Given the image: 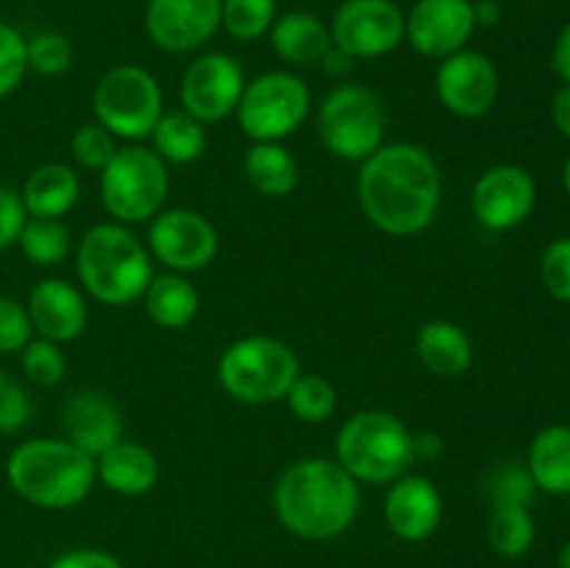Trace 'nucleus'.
Masks as SVG:
<instances>
[{"label":"nucleus","instance_id":"36","mask_svg":"<svg viewBox=\"0 0 570 568\" xmlns=\"http://www.w3.org/2000/svg\"><path fill=\"white\" fill-rule=\"evenodd\" d=\"M117 148H120L117 139L111 137L98 120L78 126L70 139L72 159H76L83 170H92V173L104 170V167L111 161V156L117 154Z\"/></svg>","mask_w":570,"mask_h":568},{"label":"nucleus","instance_id":"22","mask_svg":"<svg viewBox=\"0 0 570 568\" xmlns=\"http://www.w3.org/2000/svg\"><path fill=\"white\" fill-rule=\"evenodd\" d=\"M271 45L282 61L293 67L321 65L334 45L332 28L312 11H284L271 28Z\"/></svg>","mask_w":570,"mask_h":568},{"label":"nucleus","instance_id":"9","mask_svg":"<svg viewBox=\"0 0 570 568\" xmlns=\"http://www.w3.org/2000/svg\"><path fill=\"white\" fill-rule=\"evenodd\" d=\"M95 120L115 139L142 143L165 115V92L150 70L117 65L100 76L92 92Z\"/></svg>","mask_w":570,"mask_h":568},{"label":"nucleus","instance_id":"19","mask_svg":"<svg viewBox=\"0 0 570 568\" xmlns=\"http://www.w3.org/2000/svg\"><path fill=\"white\" fill-rule=\"evenodd\" d=\"M26 312L33 334L45 340H53L59 345L81 337L89 321L83 290L65 282V278H42L28 293Z\"/></svg>","mask_w":570,"mask_h":568},{"label":"nucleus","instance_id":"27","mask_svg":"<svg viewBox=\"0 0 570 568\" xmlns=\"http://www.w3.org/2000/svg\"><path fill=\"white\" fill-rule=\"evenodd\" d=\"M243 167L250 187L265 198H287L301 182L298 161L282 143H254Z\"/></svg>","mask_w":570,"mask_h":568},{"label":"nucleus","instance_id":"48","mask_svg":"<svg viewBox=\"0 0 570 568\" xmlns=\"http://www.w3.org/2000/svg\"><path fill=\"white\" fill-rule=\"evenodd\" d=\"M560 568H570V540L562 546V551H560Z\"/></svg>","mask_w":570,"mask_h":568},{"label":"nucleus","instance_id":"4","mask_svg":"<svg viewBox=\"0 0 570 568\" xmlns=\"http://www.w3.org/2000/svg\"><path fill=\"white\" fill-rule=\"evenodd\" d=\"M148 245L122 223H98L76 248V276L83 293L106 306H128L148 290L154 273Z\"/></svg>","mask_w":570,"mask_h":568},{"label":"nucleus","instance_id":"37","mask_svg":"<svg viewBox=\"0 0 570 568\" xmlns=\"http://www.w3.org/2000/svg\"><path fill=\"white\" fill-rule=\"evenodd\" d=\"M28 76V39L0 20V100L17 92Z\"/></svg>","mask_w":570,"mask_h":568},{"label":"nucleus","instance_id":"38","mask_svg":"<svg viewBox=\"0 0 570 568\" xmlns=\"http://www.w3.org/2000/svg\"><path fill=\"white\" fill-rule=\"evenodd\" d=\"M540 282L551 298L570 304V237H557L540 256Z\"/></svg>","mask_w":570,"mask_h":568},{"label":"nucleus","instance_id":"26","mask_svg":"<svg viewBox=\"0 0 570 568\" xmlns=\"http://www.w3.org/2000/svg\"><path fill=\"white\" fill-rule=\"evenodd\" d=\"M145 312L161 329H184L195 321L200 310V295L184 273H159L150 278L142 295Z\"/></svg>","mask_w":570,"mask_h":568},{"label":"nucleus","instance_id":"44","mask_svg":"<svg viewBox=\"0 0 570 568\" xmlns=\"http://www.w3.org/2000/svg\"><path fill=\"white\" fill-rule=\"evenodd\" d=\"M551 123L562 137L570 139V84H562L551 98Z\"/></svg>","mask_w":570,"mask_h":568},{"label":"nucleus","instance_id":"42","mask_svg":"<svg viewBox=\"0 0 570 568\" xmlns=\"http://www.w3.org/2000/svg\"><path fill=\"white\" fill-rule=\"evenodd\" d=\"M48 568H126L104 549H70L50 560Z\"/></svg>","mask_w":570,"mask_h":568},{"label":"nucleus","instance_id":"11","mask_svg":"<svg viewBox=\"0 0 570 568\" xmlns=\"http://www.w3.org/2000/svg\"><path fill=\"white\" fill-rule=\"evenodd\" d=\"M148 251L173 273L204 271L220 251L215 223L195 209H161L150 221Z\"/></svg>","mask_w":570,"mask_h":568},{"label":"nucleus","instance_id":"10","mask_svg":"<svg viewBox=\"0 0 570 568\" xmlns=\"http://www.w3.org/2000/svg\"><path fill=\"white\" fill-rule=\"evenodd\" d=\"M312 111V92L301 76L271 70L245 81L237 104V123L254 143H282L293 137Z\"/></svg>","mask_w":570,"mask_h":568},{"label":"nucleus","instance_id":"41","mask_svg":"<svg viewBox=\"0 0 570 568\" xmlns=\"http://www.w3.org/2000/svg\"><path fill=\"white\" fill-rule=\"evenodd\" d=\"M26 221L28 215L26 206H22L20 193L6 187V184H0V251L17 245V237H20Z\"/></svg>","mask_w":570,"mask_h":568},{"label":"nucleus","instance_id":"16","mask_svg":"<svg viewBox=\"0 0 570 568\" xmlns=\"http://www.w3.org/2000/svg\"><path fill=\"white\" fill-rule=\"evenodd\" d=\"M476 31L473 0H417L404 14V42L426 59L465 50Z\"/></svg>","mask_w":570,"mask_h":568},{"label":"nucleus","instance_id":"24","mask_svg":"<svg viewBox=\"0 0 570 568\" xmlns=\"http://www.w3.org/2000/svg\"><path fill=\"white\" fill-rule=\"evenodd\" d=\"M78 195H81V178L61 161L39 165L20 189L28 217H53V221H61L78 204Z\"/></svg>","mask_w":570,"mask_h":568},{"label":"nucleus","instance_id":"8","mask_svg":"<svg viewBox=\"0 0 570 568\" xmlns=\"http://www.w3.org/2000/svg\"><path fill=\"white\" fill-rule=\"evenodd\" d=\"M317 134L328 154L362 165L384 145L387 106L365 84H337L317 106Z\"/></svg>","mask_w":570,"mask_h":568},{"label":"nucleus","instance_id":"21","mask_svg":"<svg viewBox=\"0 0 570 568\" xmlns=\"http://www.w3.org/2000/svg\"><path fill=\"white\" fill-rule=\"evenodd\" d=\"M95 473L106 490L117 496H145L159 482V460L137 440H117L111 449L95 457Z\"/></svg>","mask_w":570,"mask_h":568},{"label":"nucleus","instance_id":"17","mask_svg":"<svg viewBox=\"0 0 570 568\" xmlns=\"http://www.w3.org/2000/svg\"><path fill=\"white\" fill-rule=\"evenodd\" d=\"M220 6L223 0H148L145 33L167 53H189L217 33Z\"/></svg>","mask_w":570,"mask_h":568},{"label":"nucleus","instance_id":"46","mask_svg":"<svg viewBox=\"0 0 570 568\" xmlns=\"http://www.w3.org/2000/svg\"><path fill=\"white\" fill-rule=\"evenodd\" d=\"M415 443V460H434V457L443 454V438L438 432H415L412 438Z\"/></svg>","mask_w":570,"mask_h":568},{"label":"nucleus","instance_id":"3","mask_svg":"<svg viewBox=\"0 0 570 568\" xmlns=\"http://www.w3.org/2000/svg\"><path fill=\"white\" fill-rule=\"evenodd\" d=\"M11 490L39 510H72L92 493L95 457L61 438H33L6 460Z\"/></svg>","mask_w":570,"mask_h":568},{"label":"nucleus","instance_id":"43","mask_svg":"<svg viewBox=\"0 0 570 568\" xmlns=\"http://www.w3.org/2000/svg\"><path fill=\"white\" fill-rule=\"evenodd\" d=\"M551 70L557 72V78L562 84H570V22L562 26V31L554 39V48H551Z\"/></svg>","mask_w":570,"mask_h":568},{"label":"nucleus","instance_id":"12","mask_svg":"<svg viewBox=\"0 0 570 568\" xmlns=\"http://www.w3.org/2000/svg\"><path fill=\"white\" fill-rule=\"evenodd\" d=\"M328 28L354 59H382L404 42V11L395 0H343Z\"/></svg>","mask_w":570,"mask_h":568},{"label":"nucleus","instance_id":"35","mask_svg":"<svg viewBox=\"0 0 570 568\" xmlns=\"http://www.w3.org/2000/svg\"><path fill=\"white\" fill-rule=\"evenodd\" d=\"M72 65V42L59 31H39L28 39V72L53 78Z\"/></svg>","mask_w":570,"mask_h":568},{"label":"nucleus","instance_id":"33","mask_svg":"<svg viewBox=\"0 0 570 568\" xmlns=\"http://www.w3.org/2000/svg\"><path fill=\"white\" fill-rule=\"evenodd\" d=\"M484 490H488L490 507H529L538 496V484H534L527 462L518 460L495 466L484 479Z\"/></svg>","mask_w":570,"mask_h":568},{"label":"nucleus","instance_id":"30","mask_svg":"<svg viewBox=\"0 0 570 568\" xmlns=\"http://www.w3.org/2000/svg\"><path fill=\"white\" fill-rule=\"evenodd\" d=\"M538 527L529 507H493L488 521V543L501 557H523L534 546Z\"/></svg>","mask_w":570,"mask_h":568},{"label":"nucleus","instance_id":"28","mask_svg":"<svg viewBox=\"0 0 570 568\" xmlns=\"http://www.w3.org/2000/svg\"><path fill=\"white\" fill-rule=\"evenodd\" d=\"M148 139L150 145H154L150 150H154L165 165H189V161L204 156L206 143H209L204 123L195 120V117L187 115L184 109L165 111Z\"/></svg>","mask_w":570,"mask_h":568},{"label":"nucleus","instance_id":"15","mask_svg":"<svg viewBox=\"0 0 570 568\" xmlns=\"http://www.w3.org/2000/svg\"><path fill=\"white\" fill-rule=\"evenodd\" d=\"M538 206V182L521 165H493L473 182L471 212L488 232H512Z\"/></svg>","mask_w":570,"mask_h":568},{"label":"nucleus","instance_id":"13","mask_svg":"<svg viewBox=\"0 0 570 568\" xmlns=\"http://www.w3.org/2000/svg\"><path fill=\"white\" fill-rule=\"evenodd\" d=\"M245 89V72L232 53L209 50L195 56L181 78V109L204 126L226 120L237 111Z\"/></svg>","mask_w":570,"mask_h":568},{"label":"nucleus","instance_id":"23","mask_svg":"<svg viewBox=\"0 0 570 568\" xmlns=\"http://www.w3.org/2000/svg\"><path fill=\"white\" fill-rule=\"evenodd\" d=\"M415 351L423 368L434 376L454 379L468 373V368L473 365V343L468 332L460 323L443 321V317H434L417 329Z\"/></svg>","mask_w":570,"mask_h":568},{"label":"nucleus","instance_id":"18","mask_svg":"<svg viewBox=\"0 0 570 568\" xmlns=\"http://www.w3.org/2000/svg\"><path fill=\"white\" fill-rule=\"evenodd\" d=\"M384 521L395 538L406 543L429 540L443 521V496L429 477L404 473L384 496Z\"/></svg>","mask_w":570,"mask_h":568},{"label":"nucleus","instance_id":"31","mask_svg":"<svg viewBox=\"0 0 570 568\" xmlns=\"http://www.w3.org/2000/svg\"><path fill=\"white\" fill-rule=\"evenodd\" d=\"M284 401L298 421L323 423L337 410V390L321 373H298Z\"/></svg>","mask_w":570,"mask_h":568},{"label":"nucleus","instance_id":"45","mask_svg":"<svg viewBox=\"0 0 570 568\" xmlns=\"http://www.w3.org/2000/svg\"><path fill=\"white\" fill-rule=\"evenodd\" d=\"M354 65H356L354 56L345 53V50L337 48V45H332V48H328V53L323 56V61H321L323 72L332 78H345L351 70H354Z\"/></svg>","mask_w":570,"mask_h":568},{"label":"nucleus","instance_id":"34","mask_svg":"<svg viewBox=\"0 0 570 568\" xmlns=\"http://www.w3.org/2000/svg\"><path fill=\"white\" fill-rule=\"evenodd\" d=\"M20 365L31 384H37V388H53V384H59L65 379L67 356L61 351V345L53 343V340L31 337L26 343V349L20 351Z\"/></svg>","mask_w":570,"mask_h":568},{"label":"nucleus","instance_id":"39","mask_svg":"<svg viewBox=\"0 0 570 568\" xmlns=\"http://www.w3.org/2000/svg\"><path fill=\"white\" fill-rule=\"evenodd\" d=\"M31 395L14 376L0 368V434H14L31 421Z\"/></svg>","mask_w":570,"mask_h":568},{"label":"nucleus","instance_id":"40","mask_svg":"<svg viewBox=\"0 0 570 568\" xmlns=\"http://www.w3.org/2000/svg\"><path fill=\"white\" fill-rule=\"evenodd\" d=\"M33 337L26 304L0 295V354H20L28 340Z\"/></svg>","mask_w":570,"mask_h":568},{"label":"nucleus","instance_id":"5","mask_svg":"<svg viewBox=\"0 0 570 568\" xmlns=\"http://www.w3.org/2000/svg\"><path fill=\"white\" fill-rule=\"evenodd\" d=\"M415 432L387 410H360L340 427L334 460L360 484H393L415 462Z\"/></svg>","mask_w":570,"mask_h":568},{"label":"nucleus","instance_id":"6","mask_svg":"<svg viewBox=\"0 0 570 568\" xmlns=\"http://www.w3.org/2000/svg\"><path fill=\"white\" fill-rule=\"evenodd\" d=\"M301 373L295 351L284 340L248 334L234 340L217 360V382L239 404L262 407L284 401Z\"/></svg>","mask_w":570,"mask_h":568},{"label":"nucleus","instance_id":"2","mask_svg":"<svg viewBox=\"0 0 570 568\" xmlns=\"http://www.w3.org/2000/svg\"><path fill=\"white\" fill-rule=\"evenodd\" d=\"M362 507L360 482L328 457L289 462L273 488V512L289 535L334 540L348 532Z\"/></svg>","mask_w":570,"mask_h":568},{"label":"nucleus","instance_id":"25","mask_svg":"<svg viewBox=\"0 0 570 568\" xmlns=\"http://www.w3.org/2000/svg\"><path fill=\"white\" fill-rule=\"evenodd\" d=\"M527 468L538 490L551 496H570V427L551 423L534 434Z\"/></svg>","mask_w":570,"mask_h":568},{"label":"nucleus","instance_id":"7","mask_svg":"<svg viewBox=\"0 0 570 568\" xmlns=\"http://www.w3.org/2000/svg\"><path fill=\"white\" fill-rule=\"evenodd\" d=\"M170 193L167 165L150 148L126 143L100 170V204L122 226L154 221Z\"/></svg>","mask_w":570,"mask_h":568},{"label":"nucleus","instance_id":"49","mask_svg":"<svg viewBox=\"0 0 570 568\" xmlns=\"http://www.w3.org/2000/svg\"><path fill=\"white\" fill-rule=\"evenodd\" d=\"M562 184H566V189L570 195V156L566 159V167H562Z\"/></svg>","mask_w":570,"mask_h":568},{"label":"nucleus","instance_id":"1","mask_svg":"<svg viewBox=\"0 0 570 568\" xmlns=\"http://www.w3.org/2000/svg\"><path fill=\"white\" fill-rule=\"evenodd\" d=\"M356 195L367 221L393 237H412L434 223L443 198L438 159L417 143H384L356 176Z\"/></svg>","mask_w":570,"mask_h":568},{"label":"nucleus","instance_id":"29","mask_svg":"<svg viewBox=\"0 0 570 568\" xmlns=\"http://www.w3.org/2000/svg\"><path fill=\"white\" fill-rule=\"evenodd\" d=\"M22 256L39 267H56L70 256L72 234L70 228L53 217H28L17 237Z\"/></svg>","mask_w":570,"mask_h":568},{"label":"nucleus","instance_id":"47","mask_svg":"<svg viewBox=\"0 0 570 568\" xmlns=\"http://www.w3.org/2000/svg\"><path fill=\"white\" fill-rule=\"evenodd\" d=\"M473 14H476V28H490L501 20L499 0H476L473 3Z\"/></svg>","mask_w":570,"mask_h":568},{"label":"nucleus","instance_id":"14","mask_svg":"<svg viewBox=\"0 0 570 568\" xmlns=\"http://www.w3.org/2000/svg\"><path fill=\"white\" fill-rule=\"evenodd\" d=\"M434 92L445 111L462 120H476L499 100L501 78L490 56L465 48L440 61L434 72Z\"/></svg>","mask_w":570,"mask_h":568},{"label":"nucleus","instance_id":"32","mask_svg":"<svg viewBox=\"0 0 570 568\" xmlns=\"http://www.w3.org/2000/svg\"><path fill=\"white\" fill-rule=\"evenodd\" d=\"M276 17V0H223L220 6V28L239 42H256L271 33Z\"/></svg>","mask_w":570,"mask_h":568},{"label":"nucleus","instance_id":"20","mask_svg":"<svg viewBox=\"0 0 570 568\" xmlns=\"http://www.w3.org/2000/svg\"><path fill=\"white\" fill-rule=\"evenodd\" d=\"M65 438L89 457H100L122 440V412L98 390H78L65 404Z\"/></svg>","mask_w":570,"mask_h":568}]
</instances>
